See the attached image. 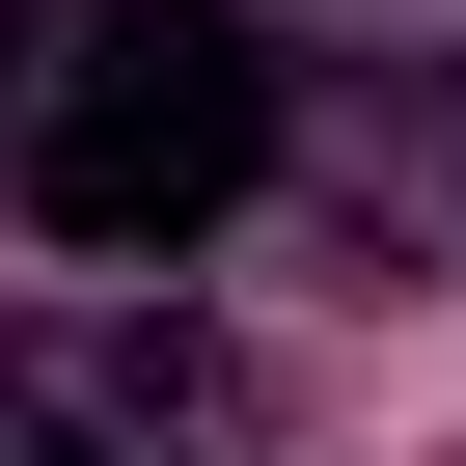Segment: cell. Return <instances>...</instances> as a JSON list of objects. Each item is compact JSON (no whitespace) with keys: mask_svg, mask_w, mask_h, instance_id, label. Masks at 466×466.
<instances>
[{"mask_svg":"<svg viewBox=\"0 0 466 466\" xmlns=\"http://www.w3.org/2000/svg\"><path fill=\"white\" fill-rule=\"evenodd\" d=\"M248 192H275V28L248 0H83L28 83V219L137 275V248H219Z\"/></svg>","mask_w":466,"mask_h":466,"instance_id":"obj_1","label":"cell"},{"mask_svg":"<svg viewBox=\"0 0 466 466\" xmlns=\"http://www.w3.org/2000/svg\"><path fill=\"white\" fill-rule=\"evenodd\" d=\"M28 83H56V56H0V165H28Z\"/></svg>","mask_w":466,"mask_h":466,"instance_id":"obj_2","label":"cell"}]
</instances>
